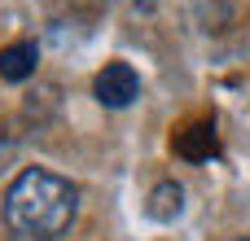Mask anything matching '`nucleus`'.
Here are the masks:
<instances>
[{
    "label": "nucleus",
    "mask_w": 250,
    "mask_h": 241,
    "mask_svg": "<svg viewBox=\"0 0 250 241\" xmlns=\"http://www.w3.org/2000/svg\"><path fill=\"white\" fill-rule=\"evenodd\" d=\"M75 4H83V9H88V13H97V9H105V4H110V0H75Z\"/></svg>",
    "instance_id": "423d86ee"
},
{
    "label": "nucleus",
    "mask_w": 250,
    "mask_h": 241,
    "mask_svg": "<svg viewBox=\"0 0 250 241\" xmlns=\"http://www.w3.org/2000/svg\"><path fill=\"white\" fill-rule=\"evenodd\" d=\"M171 149H176L185 162H211V158L220 154V136H215V123H211V119H198V123H189L185 132H176Z\"/></svg>",
    "instance_id": "7ed1b4c3"
},
{
    "label": "nucleus",
    "mask_w": 250,
    "mask_h": 241,
    "mask_svg": "<svg viewBox=\"0 0 250 241\" xmlns=\"http://www.w3.org/2000/svg\"><path fill=\"white\" fill-rule=\"evenodd\" d=\"M92 92H97L101 105L123 110V105H132V101L141 97V75H136L127 61H105V66L97 70V79H92Z\"/></svg>",
    "instance_id": "f03ea898"
},
{
    "label": "nucleus",
    "mask_w": 250,
    "mask_h": 241,
    "mask_svg": "<svg viewBox=\"0 0 250 241\" xmlns=\"http://www.w3.org/2000/svg\"><path fill=\"white\" fill-rule=\"evenodd\" d=\"M180 206H185V189L176 184V180H163V184H154V193H149V215L158 220V224H167V220H176L180 215Z\"/></svg>",
    "instance_id": "39448f33"
},
{
    "label": "nucleus",
    "mask_w": 250,
    "mask_h": 241,
    "mask_svg": "<svg viewBox=\"0 0 250 241\" xmlns=\"http://www.w3.org/2000/svg\"><path fill=\"white\" fill-rule=\"evenodd\" d=\"M35 61H40L35 40L4 44V48H0V79H4V83H22V79H31V75H35Z\"/></svg>",
    "instance_id": "20e7f679"
},
{
    "label": "nucleus",
    "mask_w": 250,
    "mask_h": 241,
    "mask_svg": "<svg viewBox=\"0 0 250 241\" xmlns=\"http://www.w3.org/2000/svg\"><path fill=\"white\" fill-rule=\"evenodd\" d=\"M233 241H250V237H233Z\"/></svg>",
    "instance_id": "0eeeda50"
},
{
    "label": "nucleus",
    "mask_w": 250,
    "mask_h": 241,
    "mask_svg": "<svg viewBox=\"0 0 250 241\" xmlns=\"http://www.w3.org/2000/svg\"><path fill=\"white\" fill-rule=\"evenodd\" d=\"M0 215L22 241H57L79 215V189L48 167H26L4 189Z\"/></svg>",
    "instance_id": "f257e3e1"
}]
</instances>
